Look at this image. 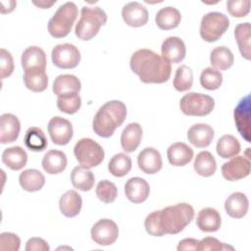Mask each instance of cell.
Here are the masks:
<instances>
[{
    "instance_id": "obj_15",
    "label": "cell",
    "mask_w": 251,
    "mask_h": 251,
    "mask_svg": "<svg viewBox=\"0 0 251 251\" xmlns=\"http://www.w3.org/2000/svg\"><path fill=\"white\" fill-rule=\"evenodd\" d=\"M122 17L124 22L132 27L143 26L148 22L147 9L138 2H129L122 9Z\"/></svg>"
},
{
    "instance_id": "obj_45",
    "label": "cell",
    "mask_w": 251,
    "mask_h": 251,
    "mask_svg": "<svg viewBox=\"0 0 251 251\" xmlns=\"http://www.w3.org/2000/svg\"><path fill=\"white\" fill-rule=\"evenodd\" d=\"M21 246L20 237L12 232H2L0 234L1 251H19Z\"/></svg>"
},
{
    "instance_id": "obj_21",
    "label": "cell",
    "mask_w": 251,
    "mask_h": 251,
    "mask_svg": "<svg viewBox=\"0 0 251 251\" xmlns=\"http://www.w3.org/2000/svg\"><path fill=\"white\" fill-rule=\"evenodd\" d=\"M81 89L80 80L74 75H60L53 81V92L57 97L78 94Z\"/></svg>"
},
{
    "instance_id": "obj_22",
    "label": "cell",
    "mask_w": 251,
    "mask_h": 251,
    "mask_svg": "<svg viewBox=\"0 0 251 251\" xmlns=\"http://www.w3.org/2000/svg\"><path fill=\"white\" fill-rule=\"evenodd\" d=\"M249 208L247 196L242 192L231 193L225 202V210L226 214L233 219L243 218Z\"/></svg>"
},
{
    "instance_id": "obj_31",
    "label": "cell",
    "mask_w": 251,
    "mask_h": 251,
    "mask_svg": "<svg viewBox=\"0 0 251 251\" xmlns=\"http://www.w3.org/2000/svg\"><path fill=\"white\" fill-rule=\"evenodd\" d=\"M71 181L75 188L81 191H89L94 185L95 177L89 169L83 166H77L71 173Z\"/></svg>"
},
{
    "instance_id": "obj_5",
    "label": "cell",
    "mask_w": 251,
    "mask_h": 251,
    "mask_svg": "<svg viewBox=\"0 0 251 251\" xmlns=\"http://www.w3.org/2000/svg\"><path fill=\"white\" fill-rule=\"evenodd\" d=\"M77 14L78 10L74 2H66L61 5L54 16L49 20L48 31L50 35L55 38H63L67 36L72 30Z\"/></svg>"
},
{
    "instance_id": "obj_44",
    "label": "cell",
    "mask_w": 251,
    "mask_h": 251,
    "mask_svg": "<svg viewBox=\"0 0 251 251\" xmlns=\"http://www.w3.org/2000/svg\"><path fill=\"white\" fill-rule=\"evenodd\" d=\"M226 9L234 18H244L250 11L249 0H229L226 2Z\"/></svg>"
},
{
    "instance_id": "obj_34",
    "label": "cell",
    "mask_w": 251,
    "mask_h": 251,
    "mask_svg": "<svg viewBox=\"0 0 251 251\" xmlns=\"http://www.w3.org/2000/svg\"><path fill=\"white\" fill-rule=\"evenodd\" d=\"M193 168L199 176L207 177L215 174L217 163L214 156L209 151H202L195 157Z\"/></svg>"
},
{
    "instance_id": "obj_19",
    "label": "cell",
    "mask_w": 251,
    "mask_h": 251,
    "mask_svg": "<svg viewBox=\"0 0 251 251\" xmlns=\"http://www.w3.org/2000/svg\"><path fill=\"white\" fill-rule=\"evenodd\" d=\"M21 124L19 119L11 114L5 113L0 117V142L2 144L12 143L19 137Z\"/></svg>"
},
{
    "instance_id": "obj_16",
    "label": "cell",
    "mask_w": 251,
    "mask_h": 251,
    "mask_svg": "<svg viewBox=\"0 0 251 251\" xmlns=\"http://www.w3.org/2000/svg\"><path fill=\"white\" fill-rule=\"evenodd\" d=\"M21 63L25 72L45 71L46 54L38 46H29L23 52Z\"/></svg>"
},
{
    "instance_id": "obj_26",
    "label": "cell",
    "mask_w": 251,
    "mask_h": 251,
    "mask_svg": "<svg viewBox=\"0 0 251 251\" xmlns=\"http://www.w3.org/2000/svg\"><path fill=\"white\" fill-rule=\"evenodd\" d=\"M142 138V127L137 123L128 124L121 135L122 148L127 152H133L137 149Z\"/></svg>"
},
{
    "instance_id": "obj_11",
    "label": "cell",
    "mask_w": 251,
    "mask_h": 251,
    "mask_svg": "<svg viewBox=\"0 0 251 251\" xmlns=\"http://www.w3.org/2000/svg\"><path fill=\"white\" fill-rule=\"evenodd\" d=\"M48 133L54 144L66 145L71 141L74 129L70 121L56 116L51 118L48 123Z\"/></svg>"
},
{
    "instance_id": "obj_25",
    "label": "cell",
    "mask_w": 251,
    "mask_h": 251,
    "mask_svg": "<svg viewBox=\"0 0 251 251\" xmlns=\"http://www.w3.org/2000/svg\"><path fill=\"white\" fill-rule=\"evenodd\" d=\"M67 163V156L63 151L52 149L45 153L41 165L47 174L57 175L66 169Z\"/></svg>"
},
{
    "instance_id": "obj_14",
    "label": "cell",
    "mask_w": 251,
    "mask_h": 251,
    "mask_svg": "<svg viewBox=\"0 0 251 251\" xmlns=\"http://www.w3.org/2000/svg\"><path fill=\"white\" fill-rule=\"evenodd\" d=\"M161 53L162 57L170 64H178L185 57V44L177 36H169L162 43Z\"/></svg>"
},
{
    "instance_id": "obj_1",
    "label": "cell",
    "mask_w": 251,
    "mask_h": 251,
    "mask_svg": "<svg viewBox=\"0 0 251 251\" xmlns=\"http://www.w3.org/2000/svg\"><path fill=\"white\" fill-rule=\"evenodd\" d=\"M129 66L144 83L167 82L172 74L171 64L149 49L135 51L130 57Z\"/></svg>"
},
{
    "instance_id": "obj_27",
    "label": "cell",
    "mask_w": 251,
    "mask_h": 251,
    "mask_svg": "<svg viewBox=\"0 0 251 251\" xmlns=\"http://www.w3.org/2000/svg\"><path fill=\"white\" fill-rule=\"evenodd\" d=\"M82 199L75 190H68L65 192L59 201L61 213L67 218L77 216L81 210Z\"/></svg>"
},
{
    "instance_id": "obj_39",
    "label": "cell",
    "mask_w": 251,
    "mask_h": 251,
    "mask_svg": "<svg viewBox=\"0 0 251 251\" xmlns=\"http://www.w3.org/2000/svg\"><path fill=\"white\" fill-rule=\"evenodd\" d=\"M193 83V73L192 70L186 66L181 65L176 71L174 78V87L179 91L184 92L189 90L192 87Z\"/></svg>"
},
{
    "instance_id": "obj_17",
    "label": "cell",
    "mask_w": 251,
    "mask_h": 251,
    "mask_svg": "<svg viewBox=\"0 0 251 251\" xmlns=\"http://www.w3.org/2000/svg\"><path fill=\"white\" fill-rule=\"evenodd\" d=\"M137 165L147 175L157 174L163 166L160 152L153 147L144 148L137 156Z\"/></svg>"
},
{
    "instance_id": "obj_29",
    "label": "cell",
    "mask_w": 251,
    "mask_h": 251,
    "mask_svg": "<svg viewBox=\"0 0 251 251\" xmlns=\"http://www.w3.org/2000/svg\"><path fill=\"white\" fill-rule=\"evenodd\" d=\"M19 182L22 188L28 192H35L40 190L45 184L44 175L36 169H27L21 173Z\"/></svg>"
},
{
    "instance_id": "obj_24",
    "label": "cell",
    "mask_w": 251,
    "mask_h": 251,
    "mask_svg": "<svg viewBox=\"0 0 251 251\" xmlns=\"http://www.w3.org/2000/svg\"><path fill=\"white\" fill-rule=\"evenodd\" d=\"M196 225L204 232H214L220 229L222 225L220 213L211 207L201 209L196 218Z\"/></svg>"
},
{
    "instance_id": "obj_20",
    "label": "cell",
    "mask_w": 251,
    "mask_h": 251,
    "mask_svg": "<svg viewBox=\"0 0 251 251\" xmlns=\"http://www.w3.org/2000/svg\"><path fill=\"white\" fill-rule=\"evenodd\" d=\"M214 129L207 124H195L187 131L188 141L197 148L208 147L214 138Z\"/></svg>"
},
{
    "instance_id": "obj_37",
    "label": "cell",
    "mask_w": 251,
    "mask_h": 251,
    "mask_svg": "<svg viewBox=\"0 0 251 251\" xmlns=\"http://www.w3.org/2000/svg\"><path fill=\"white\" fill-rule=\"evenodd\" d=\"M24 82L27 89L42 92L47 88L48 76L45 71H28L24 74Z\"/></svg>"
},
{
    "instance_id": "obj_46",
    "label": "cell",
    "mask_w": 251,
    "mask_h": 251,
    "mask_svg": "<svg viewBox=\"0 0 251 251\" xmlns=\"http://www.w3.org/2000/svg\"><path fill=\"white\" fill-rule=\"evenodd\" d=\"M0 60H1V78L4 79L10 76L14 72V60L11 53L4 49H0Z\"/></svg>"
},
{
    "instance_id": "obj_23",
    "label": "cell",
    "mask_w": 251,
    "mask_h": 251,
    "mask_svg": "<svg viewBox=\"0 0 251 251\" xmlns=\"http://www.w3.org/2000/svg\"><path fill=\"white\" fill-rule=\"evenodd\" d=\"M167 157L171 165L176 167L185 166L193 158V149L183 142H176L169 146Z\"/></svg>"
},
{
    "instance_id": "obj_33",
    "label": "cell",
    "mask_w": 251,
    "mask_h": 251,
    "mask_svg": "<svg viewBox=\"0 0 251 251\" xmlns=\"http://www.w3.org/2000/svg\"><path fill=\"white\" fill-rule=\"evenodd\" d=\"M24 142L26 148L34 152L43 151L48 145L44 131L37 126H30L27 128L24 137Z\"/></svg>"
},
{
    "instance_id": "obj_30",
    "label": "cell",
    "mask_w": 251,
    "mask_h": 251,
    "mask_svg": "<svg viewBox=\"0 0 251 251\" xmlns=\"http://www.w3.org/2000/svg\"><path fill=\"white\" fill-rule=\"evenodd\" d=\"M2 162L11 170H22L27 162V154L21 146L6 148L2 153Z\"/></svg>"
},
{
    "instance_id": "obj_2",
    "label": "cell",
    "mask_w": 251,
    "mask_h": 251,
    "mask_svg": "<svg viewBox=\"0 0 251 251\" xmlns=\"http://www.w3.org/2000/svg\"><path fill=\"white\" fill-rule=\"evenodd\" d=\"M126 118V107L119 100H112L102 105L92 121L94 132L104 138L112 136L117 127L121 126Z\"/></svg>"
},
{
    "instance_id": "obj_38",
    "label": "cell",
    "mask_w": 251,
    "mask_h": 251,
    "mask_svg": "<svg viewBox=\"0 0 251 251\" xmlns=\"http://www.w3.org/2000/svg\"><path fill=\"white\" fill-rule=\"evenodd\" d=\"M108 170L114 176H125L131 170L130 157L125 153H118L114 155L108 163Z\"/></svg>"
},
{
    "instance_id": "obj_49",
    "label": "cell",
    "mask_w": 251,
    "mask_h": 251,
    "mask_svg": "<svg viewBox=\"0 0 251 251\" xmlns=\"http://www.w3.org/2000/svg\"><path fill=\"white\" fill-rule=\"evenodd\" d=\"M199 248H200V240H197L195 238H184L178 242V245L176 247L177 251H186V250L199 251Z\"/></svg>"
},
{
    "instance_id": "obj_42",
    "label": "cell",
    "mask_w": 251,
    "mask_h": 251,
    "mask_svg": "<svg viewBox=\"0 0 251 251\" xmlns=\"http://www.w3.org/2000/svg\"><path fill=\"white\" fill-rule=\"evenodd\" d=\"M81 106V98L78 94L60 96L57 99V107L61 112L69 115L76 113Z\"/></svg>"
},
{
    "instance_id": "obj_3",
    "label": "cell",
    "mask_w": 251,
    "mask_h": 251,
    "mask_svg": "<svg viewBox=\"0 0 251 251\" xmlns=\"http://www.w3.org/2000/svg\"><path fill=\"white\" fill-rule=\"evenodd\" d=\"M194 218V209L187 203H177L160 210V222L166 234H176Z\"/></svg>"
},
{
    "instance_id": "obj_7",
    "label": "cell",
    "mask_w": 251,
    "mask_h": 251,
    "mask_svg": "<svg viewBox=\"0 0 251 251\" xmlns=\"http://www.w3.org/2000/svg\"><path fill=\"white\" fill-rule=\"evenodd\" d=\"M229 26L227 16L220 12H210L200 23V35L207 42L219 40Z\"/></svg>"
},
{
    "instance_id": "obj_12",
    "label": "cell",
    "mask_w": 251,
    "mask_h": 251,
    "mask_svg": "<svg viewBox=\"0 0 251 251\" xmlns=\"http://www.w3.org/2000/svg\"><path fill=\"white\" fill-rule=\"evenodd\" d=\"M250 160L244 156H234L222 166L223 176L229 181L239 180L250 174Z\"/></svg>"
},
{
    "instance_id": "obj_41",
    "label": "cell",
    "mask_w": 251,
    "mask_h": 251,
    "mask_svg": "<svg viewBox=\"0 0 251 251\" xmlns=\"http://www.w3.org/2000/svg\"><path fill=\"white\" fill-rule=\"evenodd\" d=\"M95 192L98 199L106 204L114 202L118 196V188L116 184L108 179L99 181Z\"/></svg>"
},
{
    "instance_id": "obj_28",
    "label": "cell",
    "mask_w": 251,
    "mask_h": 251,
    "mask_svg": "<svg viewBox=\"0 0 251 251\" xmlns=\"http://www.w3.org/2000/svg\"><path fill=\"white\" fill-rule=\"evenodd\" d=\"M181 21L180 12L175 7H165L159 10L155 17V23L160 29L170 30L178 26Z\"/></svg>"
},
{
    "instance_id": "obj_35",
    "label": "cell",
    "mask_w": 251,
    "mask_h": 251,
    "mask_svg": "<svg viewBox=\"0 0 251 251\" xmlns=\"http://www.w3.org/2000/svg\"><path fill=\"white\" fill-rule=\"evenodd\" d=\"M240 148L238 139L230 134H225L220 137L216 146L218 155L223 159H228L236 156L240 152Z\"/></svg>"
},
{
    "instance_id": "obj_32",
    "label": "cell",
    "mask_w": 251,
    "mask_h": 251,
    "mask_svg": "<svg viewBox=\"0 0 251 251\" xmlns=\"http://www.w3.org/2000/svg\"><path fill=\"white\" fill-rule=\"evenodd\" d=\"M233 61L232 52L226 46H218L210 54V63L216 70L226 71L233 65Z\"/></svg>"
},
{
    "instance_id": "obj_9",
    "label": "cell",
    "mask_w": 251,
    "mask_h": 251,
    "mask_svg": "<svg viewBox=\"0 0 251 251\" xmlns=\"http://www.w3.org/2000/svg\"><path fill=\"white\" fill-rule=\"evenodd\" d=\"M53 64L60 69H74L80 62L79 50L71 43L56 45L51 53Z\"/></svg>"
},
{
    "instance_id": "obj_50",
    "label": "cell",
    "mask_w": 251,
    "mask_h": 251,
    "mask_svg": "<svg viewBox=\"0 0 251 251\" xmlns=\"http://www.w3.org/2000/svg\"><path fill=\"white\" fill-rule=\"evenodd\" d=\"M56 3V1H50V2H48V1H39V2H33V4L35 5V6H37V7H39V8H41V9H48V8H50L53 4H55Z\"/></svg>"
},
{
    "instance_id": "obj_40",
    "label": "cell",
    "mask_w": 251,
    "mask_h": 251,
    "mask_svg": "<svg viewBox=\"0 0 251 251\" xmlns=\"http://www.w3.org/2000/svg\"><path fill=\"white\" fill-rule=\"evenodd\" d=\"M201 86L207 90H216L223 83V75L220 71L208 67L204 69L200 75Z\"/></svg>"
},
{
    "instance_id": "obj_48",
    "label": "cell",
    "mask_w": 251,
    "mask_h": 251,
    "mask_svg": "<svg viewBox=\"0 0 251 251\" xmlns=\"http://www.w3.org/2000/svg\"><path fill=\"white\" fill-rule=\"evenodd\" d=\"M48 243L40 237H31L26 241L25 251H49Z\"/></svg>"
},
{
    "instance_id": "obj_13",
    "label": "cell",
    "mask_w": 251,
    "mask_h": 251,
    "mask_svg": "<svg viewBox=\"0 0 251 251\" xmlns=\"http://www.w3.org/2000/svg\"><path fill=\"white\" fill-rule=\"evenodd\" d=\"M250 95L243 97L233 111V117L237 130L241 136L250 142Z\"/></svg>"
},
{
    "instance_id": "obj_18",
    "label": "cell",
    "mask_w": 251,
    "mask_h": 251,
    "mask_svg": "<svg viewBox=\"0 0 251 251\" xmlns=\"http://www.w3.org/2000/svg\"><path fill=\"white\" fill-rule=\"evenodd\" d=\"M125 193L130 202L135 204L142 203L149 196L150 186L142 177H130L125 184Z\"/></svg>"
},
{
    "instance_id": "obj_4",
    "label": "cell",
    "mask_w": 251,
    "mask_h": 251,
    "mask_svg": "<svg viewBox=\"0 0 251 251\" xmlns=\"http://www.w3.org/2000/svg\"><path fill=\"white\" fill-rule=\"evenodd\" d=\"M107 22V15L100 7H82L75 33L81 40L92 39Z\"/></svg>"
},
{
    "instance_id": "obj_43",
    "label": "cell",
    "mask_w": 251,
    "mask_h": 251,
    "mask_svg": "<svg viewBox=\"0 0 251 251\" xmlns=\"http://www.w3.org/2000/svg\"><path fill=\"white\" fill-rule=\"evenodd\" d=\"M146 231L153 236H163L166 234L160 222V210L150 213L144 222Z\"/></svg>"
},
{
    "instance_id": "obj_8",
    "label": "cell",
    "mask_w": 251,
    "mask_h": 251,
    "mask_svg": "<svg viewBox=\"0 0 251 251\" xmlns=\"http://www.w3.org/2000/svg\"><path fill=\"white\" fill-rule=\"evenodd\" d=\"M215 107V100L206 94L189 92L179 102L181 112L186 116L204 117L209 115Z\"/></svg>"
},
{
    "instance_id": "obj_36",
    "label": "cell",
    "mask_w": 251,
    "mask_h": 251,
    "mask_svg": "<svg viewBox=\"0 0 251 251\" xmlns=\"http://www.w3.org/2000/svg\"><path fill=\"white\" fill-rule=\"evenodd\" d=\"M250 30L251 27L248 22L239 24L234 28V36L238 45V49L240 51L241 56L246 60H250L251 58Z\"/></svg>"
},
{
    "instance_id": "obj_47",
    "label": "cell",
    "mask_w": 251,
    "mask_h": 251,
    "mask_svg": "<svg viewBox=\"0 0 251 251\" xmlns=\"http://www.w3.org/2000/svg\"><path fill=\"white\" fill-rule=\"evenodd\" d=\"M227 249L233 250L234 248L232 246H229L221 242L220 240L212 236H207V237H204L202 240H200L199 250H202V251H223Z\"/></svg>"
},
{
    "instance_id": "obj_10",
    "label": "cell",
    "mask_w": 251,
    "mask_h": 251,
    "mask_svg": "<svg viewBox=\"0 0 251 251\" xmlns=\"http://www.w3.org/2000/svg\"><path fill=\"white\" fill-rule=\"evenodd\" d=\"M91 238L98 245L107 246L115 243L119 236L117 224L110 219H101L91 227Z\"/></svg>"
},
{
    "instance_id": "obj_6",
    "label": "cell",
    "mask_w": 251,
    "mask_h": 251,
    "mask_svg": "<svg viewBox=\"0 0 251 251\" xmlns=\"http://www.w3.org/2000/svg\"><path fill=\"white\" fill-rule=\"evenodd\" d=\"M74 154L80 166L87 169L100 165L105 157V152L102 146L93 139L86 137L79 139L75 143Z\"/></svg>"
}]
</instances>
